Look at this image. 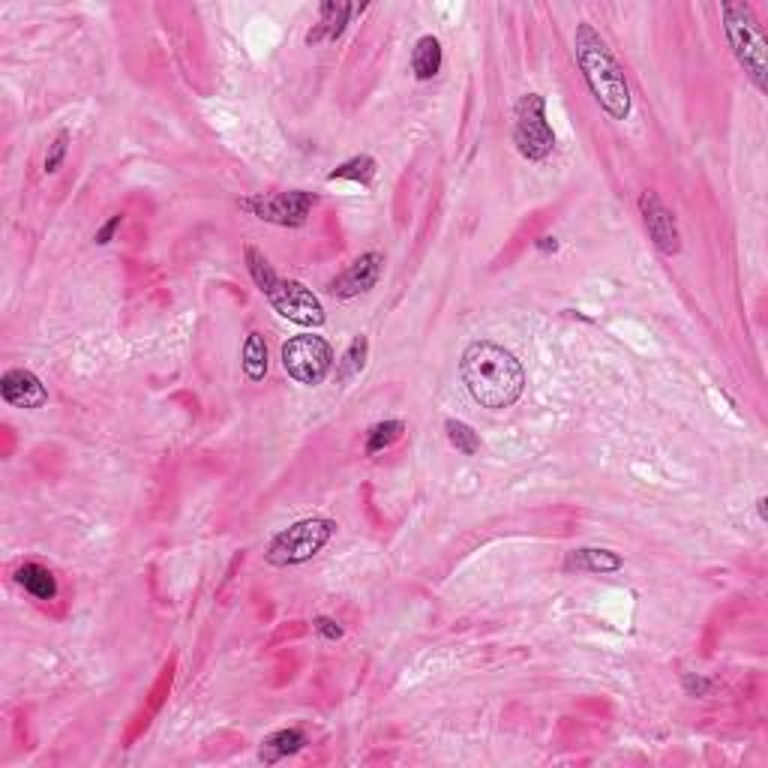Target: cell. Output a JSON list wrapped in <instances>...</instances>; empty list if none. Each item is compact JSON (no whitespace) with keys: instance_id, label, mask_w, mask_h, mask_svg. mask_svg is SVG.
<instances>
[{"instance_id":"6da1fadb","label":"cell","mask_w":768,"mask_h":768,"mask_svg":"<svg viewBox=\"0 0 768 768\" xmlns=\"http://www.w3.org/2000/svg\"><path fill=\"white\" fill-rule=\"evenodd\" d=\"M459 375L471 399L483 408H510L525 390V369L516 354L489 339H474L465 345Z\"/></svg>"},{"instance_id":"7a4b0ae2","label":"cell","mask_w":768,"mask_h":768,"mask_svg":"<svg viewBox=\"0 0 768 768\" xmlns=\"http://www.w3.org/2000/svg\"><path fill=\"white\" fill-rule=\"evenodd\" d=\"M573 54H576V66H579L591 96L597 99V105L609 117L627 120L633 99H630V84H627L624 66L618 63V57L612 54L606 39L594 30V24H588V21L576 24Z\"/></svg>"},{"instance_id":"3957f363","label":"cell","mask_w":768,"mask_h":768,"mask_svg":"<svg viewBox=\"0 0 768 768\" xmlns=\"http://www.w3.org/2000/svg\"><path fill=\"white\" fill-rule=\"evenodd\" d=\"M720 15H723V30H726L729 48H732L738 66L753 81V87L759 93H765L768 90V42H765L762 24L756 21L750 3L726 0V3H720Z\"/></svg>"},{"instance_id":"277c9868","label":"cell","mask_w":768,"mask_h":768,"mask_svg":"<svg viewBox=\"0 0 768 768\" xmlns=\"http://www.w3.org/2000/svg\"><path fill=\"white\" fill-rule=\"evenodd\" d=\"M336 522L327 516H306L291 522L288 528H282L279 534L270 537L267 549H264V561L273 567H294L303 564L309 558H315L327 540L333 537Z\"/></svg>"},{"instance_id":"5b68a950","label":"cell","mask_w":768,"mask_h":768,"mask_svg":"<svg viewBox=\"0 0 768 768\" xmlns=\"http://www.w3.org/2000/svg\"><path fill=\"white\" fill-rule=\"evenodd\" d=\"M513 144L528 162H543L555 150V129L546 120V99L522 93L513 105Z\"/></svg>"},{"instance_id":"8992f818","label":"cell","mask_w":768,"mask_h":768,"mask_svg":"<svg viewBox=\"0 0 768 768\" xmlns=\"http://www.w3.org/2000/svg\"><path fill=\"white\" fill-rule=\"evenodd\" d=\"M282 366L297 384L318 387L333 369V345L315 333L291 336L282 342Z\"/></svg>"},{"instance_id":"52a82bcc","label":"cell","mask_w":768,"mask_h":768,"mask_svg":"<svg viewBox=\"0 0 768 768\" xmlns=\"http://www.w3.org/2000/svg\"><path fill=\"white\" fill-rule=\"evenodd\" d=\"M315 195L303 192V189H288V192H276V195H246L240 198V210L252 213L261 222H273L282 228H300L309 216V210L315 207Z\"/></svg>"},{"instance_id":"ba28073f","label":"cell","mask_w":768,"mask_h":768,"mask_svg":"<svg viewBox=\"0 0 768 768\" xmlns=\"http://www.w3.org/2000/svg\"><path fill=\"white\" fill-rule=\"evenodd\" d=\"M267 303L288 321L300 324V327H321L324 324V306L321 300L300 282L294 279H276L267 291H264Z\"/></svg>"},{"instance_id":"9c48e42d","label":"cell","mask_w":768,"mask_h":768,"mask_svg":"<svg viewBox=\"0 0 768 768\" xmlns=\"http://www.w3.org/2000/svg\"><path fill=\"white\" fill-rule=\"evenodd\" d=\"M636 207H639L642 225H645L651 243L657 246V252H663V255H678V252H681L678 219H675V213L663 204V198H660L654 189H642Z\"/></svg>"},{"instance_id":"30bf717a","label":"cell","mask_w":768,"mask_h":768,"mask_svg":"<svg viewBox=\"0 0 768 768\" xmlns=\"http://www.w3.org/2000/svg\"><path fill=\"white\" fill-rule=\"evenodd\" d=\"M381 273H384V255L378 249H369V252L357 255L336 279H330L327 291L339 300H351V297L372 291L378 285Z\"/></svg>"},{"instance_id":"8fae6325","label":"cell","mask_w":768,"mask_h":768,"mask_svg":"<svg viewBox=\"0 0 768 768\" xmlns=\"http://www.w3.org/2000/svg\"><path fill=\"white\" fill-rule=\"evenodd\" d=\"M0 396L12 405V408H42L48 402V390L39 381L36 372L30 369H6L0 375Z\"/></svg>"},{"instance_id":"7c38bea8","label":"cell","mask_w":768,"mask_h":768,"mask_svg":"<svg viewBox=\"0 0 768 768\" xmlns=\"http://www.w3.org/2000/svg\"><path fill=\"white\" fill-rule=\"evenodd\" d=\"M363 9H366V6L333 3V0L321 3V6H318L321 18H318V24H315V27L306 33V45H318V42H336V39L342 36L345 24L351 21V15H354V12H363Z\"/></svg>"},{"instance_id":"4fadbf2b","label":"cell","mask_w":768,"mask_h":768,"mask_svg":"<svg viewBox=\"0 0 768 768\" xmlns=\"http://www.w3.org/2000/svg\"><path fill=\"white\" fill-rule=\"evenodd\" d=\"M621 567H624V558L603 546H582L564 558V570H576V573H600L603 576V573H618Z\"/></svg>"},{"instance_id":"5bb4252c","label":"cell","mask_w":768,"mask_h":768,"mask_svg":"<svg viewBox=\"0 0 768 768\" xmlns=\"http://www.w3.org/2000/svg\"><path fill=\"white\" fill-rule=\"evenodd\" d=\"M303 744H306V732H303L300 726H285V729L270 732V735L261 741L258 759H261L264 765H273V762H282L285 756L300 753Z\"/></svg>"},{"instance_id":"9a60e30c","label":"cell","mask_w":768,"mask_h":768,"mask_svg":"<svg viewBox=\"0 0 768 768\" xmlns=\"http://www.w3.org/2000/svg\"><path fill=\"white\" fill-rule=\"evenodd\" d=\"M441 63H444V51H441L438 36H432V33L420 36L411 48V75L417 81H432L441 72Z\"/></svg>"},{"instance_id":"2e32d148","label":"cell","mask_w":768,"mask_h":768,"mask_svg":"<svg viewBox=\"0 0 768 768\" xmlns=\"http://www.w3.org/2000/svg\"><path fill=\"white\" fill-rule=\"evenodd\" d=\"M15 582L36 600H54L57 597V579L48 567L36 564V561H27L15 570Z\"/></svg>"},{"instance_id":"e0dca14e","label":"cell","mask_w":768,"mask_h":768,"mask_svg":"<svg viewBox=\"0 0 768 768\" xmlns=\"http://www.w3.org/2000/svg\"><path fill=\"white\" fill-rule=\"evenodd\" d=\"M240 363H243V372L249 381H261L267 375V342H264V333L252 330L243 342V351H240Z\"/></svg>"},{"instance_id":"ac0fdd59","label":"cell","mask_w":768,"mask_h":768,"mask_svg":"<svg viewBox=\"0 0 768 768\" xmlns=\"http://www.w3.org/2000/svg\"><path fill=\"white\" fill-rule=\"evenodd\" d=\"M375 171H378V162H375L369 153H357V156L345 159L342 165H336V168L327 174V180H330V183H333V180H351V183L369 186L372 177H375Z\"/></svg>"},{"instance_id":"d6986e66","label":"cell","mask_w":768,"mask_h":768,"mask_svg":"<svg viewBox=\"0 0 768 768\" xmlns=\"http://www.w3.org/2000/svg\"><path fill=\"white\" fill-rule=\"evenodd\" d=\"M366 357H369V339H366L363 333H357V336L348 342L345 354L336 360V381L345 384V381H351L354 375H360L363 366H366Z\"/></svg>"},{"instance_id":"ffe728a7","label":"cell","mask_w":768,"mask_h":768,"mask_svg":"<svg viewBox=\"0 0 768 768\" xmlns=\"http://www.w3.org/2000/svg\"><path fill=\"white\" fill-rule=\"evenodd\" d=\"M405 432V423L402 420H378L366 429V453L375 456V453H384L387 447H393Z\"/></svg>"},{"instance_id":"44dd1931","label":"cell","mask_w":768,"mask_h":768,"mask_svg":"<svg viewBox=\"0 0 768 768\" xmlns=\"http://www.w3.org/2000/svg\"><path fill=\"white\" fill-rule=\"evenodd\" d=\"M243 261H246V270H249V276H252V282L258 285L261 294L279 279V273L273 270L270 258H267L258 246H246V249H243Z\"/></svg>"},{"instance_id":"7402d4cb","label":"cell","mask_w":768,"mask_h":768,"mask_svg":"<svg viewBox=\"0 0 768 768\" xmlns=\"http://www.w3.org/2000/svg\"><path fill=\"white\" fill-rule=\"evenodd\" d=\"M444 432H447V441H450L462 456H474V453L480 450V435H477L465 420L447 417V420H444Z\"/></svg>"},{"instance_id":"603a6c76","label":"cell","mask_w":768,"mask_h":768,"mask_svg":"<svg viewBox=\"0 0 768 768\" xmlns=\"http://www.w3.org/2000/svg\"><path fill=\"white\" fill-rule=\"evenodd\" d=\"M66 150H69V129H60V132L51 138L48 150H45V159H42V171H45V174H54V171H60L63 159H66Z\"/></svg>"},{"instance_id":"cb8c5ba5","label":"cell","mask_w":768,"mask_h":768,"mask_svg":"<svg viewBox=\"0 0 768 768\" xmlns=\"http://www.w3.org/2000/svg\"><path fill=\"white\" fill-rule=\"evenodd\" d=\"M681 684H684V690H687L690 696H708V693L714 690V681L705 678V675H699V672H684Z\"/></svg>"},{"instance_id":"d4e9b609","label":"cell","mask_w":768,"mask_h":768,"mask_svg":"<svg viewBox=\"0 0 768 768\" xmlns=\"http://www.w3.org/2000/svg\"><path fill=\"white\" fill-rule=\"evenodd\" d=\"M312 627H315V633H318L321 639H327V642L342 639V627H339V621H333V618H327V615H318V618L312 621Z\"/></svg>"},{"instance_id":"484cf974","label":"cell","mask_w":768,"mask_h":768,"mask_svg":"<svg viewBox=\"0 0 768 768\" xmlns=\"http://www.w3.org/2000/svg\"><path fill=\"white\" fill-rule=\"evenodd\" d=\"M120 225H123V213H114V216H111V219H108V222H105V225L96 231V234H93V243H96V246H105V243H111Z\"/></svg>"},{"instance_id":"4316f807","label":"cell","mask_w":768,"mask_h":768,"mask_svg":"<svg viewBox=\"0 0 768 768\" xmlns=\"http://www.w3.org/2000/svg\"><path fill=\"white\" fill-rule=\"evenodd\" d=\"M534 246H537V252H555V249H558V240H555V237H540Z\"/></svg>"},{"instance_id":"83f0119b","label":"cell","mask_w":768,"mask_h":768,"mask_svg":"<svg viewBox=\"0 0 768 768\" xmlns=\"http://www.w3.org/2000/svg\"><path fill=\"white\" fill-rule=\"evenodd\" d=\"M756 510H759V519L765 522V519H768V513H765V495H759V498H756Z\"/></svg>"}]
</instances>
